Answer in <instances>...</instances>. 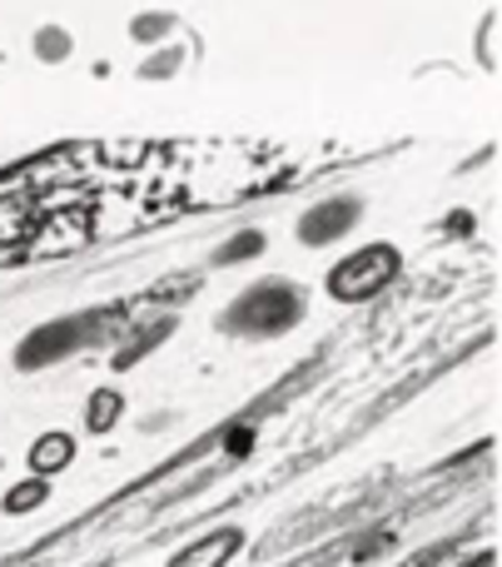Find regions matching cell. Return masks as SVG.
<instances>
[{
	"label": "cell",
	"mask_w": 502,
	"mask_h": 567,
	"mask_svg": "<svg viewBox=\"0 0 502 567\" xmlns=\"http://www.w3.org/2000/svg\"><path fill=\"white\" fill-rule=\"evenodd\" d=\"M398 265H404V259H398L394 245L354 249V255H348L344 265L328 275V293H334V299H344V303H358V299H368V293H378L384 284H394Z\"/></svg>",
	"instance_id": "cell-1"
},
{
	"label": "cell",
	"mask_w": 502,
	"mask_h": 567,
	"mask_svg": "<svg viewBox=\"0 0 502 567\" xmlns=\"http://www.w3.org/2000/svg\"><path fill=\"white\" fill-rule=\"evenodd\" d=\"M35 55L40 60H65L70 55V35H65V30H40V35H35Z\"/></svg>",
	"instance_id": "cell-6"
},
{
	"label": "cell",
	"mask_w": 502,
	"mask_h": 567,
	"mask_svg": "<svg viewBox=\"0 0 502 567\" xmlns=\"http://www.w3.org/2000/svg\"><path fill=\"white\" fill-rule=\"evenodd\" d=\"M239 543H244V533H239V528H224V533H215L209 543H199V548L179 553V558L169 563V567H224V558L239 548Z\"/></svg>",
	"instance_id": "cell-2"
},
{
	"label": "cell",
	"mask_w": 502,
	"mask_h": 567,
	"mask_svg": "<svg viewBox=\"0 0 502 567\" xmlns=\"http://www.w3.org/2000/svg\"><path fill=\"white\" fill-rule=\"evenodd\" d=\"M119 413H125V399H119L115 389L95 393V403L85 409V429H90V433H109V429H115Z\"/></svg>",
	"instance_id": "cell-4"
},
{
	"label": "cell",
	"mask_w": 502,
	"mask_h": 567,
	"mask_svg": "<svg viewBox=\"0 0 502 567\" xmlns=\"http://www.w3.org/2000/svg\"><path fill=\"white\" fill-rule=\"evenodd\" d=\"M50 498V483H40V478H30L25 488H15V493H6V513H30V508H40V503Z\"/></svg>",
	"instance_id": "cell-5"
},
{
	"label": "cell",
	"mask_w": 502,
	"mask_h": 567,
	"mask_svg": "<svg viewBox=\"0 0 502 567\" xmlns=\"http://www.w3.org/2000/svg\"><path fill=\"white\" fill-rule=\"evenodd\" d=\"M70 458H75V443H70V433H45V439H35V449H30V463H35V473H60L70 468Z\"/></svg>",
	"instance_id": "cell-3"
}]
</instances>
